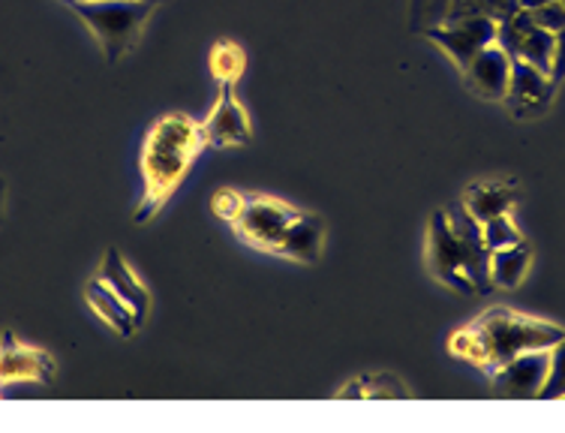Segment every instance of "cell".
Instances as JSON below:
<instances>
[{"instance_id":"obj_5","label":"cell","mask_w":565,"mask_h":433,"mask_svg":"<svg viewBox=\"0 0 565 433\" xmlns=\"http://www.w3.org/2000/svg\"><path fill=\"white\" fill-rule=\"evenodd\" d=\"M518 10H521V0H413L409 28L424 36L434 28L463 22L472 15H490V19L502 22Z\"/></svg>"},{"instance_id":"obj_6","label":"cell","mask_w":565,"mask_h":433,"mask_svg":"<svg viewBox=\"0 0 565 433\" xmlns=\"http://www.w3.org/2000/svg\"><path fill=\"white\" fill-rule=\"evenodd\" d=\"M427 271L439 283H446L448 289H455L460 295H476L467 277V265H463V250H460V241H457V235L448 226L446 211H436L430 216V229H427Z\"/></svg>"},{"instance_id":"obj_1","label":"cell","mask_w":565,"mask_h":433,"mask_svg":"<svg viewBox=\"0 0 565 433\" xmlns=\"http://www.w3.org/2000/svg\"><path fill=\"white\" fill-rule=\"evenodd\" d=\"M207 148L202 124L184 112H169L151 124L141 145V202L136 208V223H148L160 208L178 193L193 169L196 157Z\"/></svg>"},{"instance_id":"obj_7","label":"cell","mask_w":565,"mask_h":433,"mask_svg":"<svg viewBox=\"0 0 565 433\" xmlns=\"http://www.w3.org/2000/svg\"><path fill=\"white\" fill-rule=\"evenodd\" d=\"M448 226L460 241V250H463V265H467V277L472 283L476 295H490L493 293V281H490V250L484 244V232H481V223L476 216L469 214L467 205L457 199L446 208Z\"/></svg>"},{"instance_id":"obj_25","label":"cell","mask_w":565,"mask_h":433,"mask_svg":"<svg viewBox=\"0 0 565 433\" xmlns=\"http://www.w3.org/2000/svg\"><path fill=\"white\" fill-rule=\"evenodd\" d=\"M542 3H551V0H521V7H526V10H535V7H542Z\"/></svg>"},{"instance_id":"obj_19","label":"cell","mask_w":565,"mask_h":433,"mask_svg":"<svg viewBox=\"0 0 565 433\" xmlns=\"http://www.w3.org/2000/svg\"><path fill=\"white\" fill-rule=\"evenodd\" d=\"M247 70V54L238 43L232 40H220L214 49H211V73L217 78L220 85H235Z\"/></svg>"},{"instance_id":"obj_8","label":"cell","mask_w":565,"mask_h":433,"mask_svg":"<svg viewBox=\"0 0 565 433\" xmlns=\"http://www.w3.org/2000/svg\"><path fill=\"white\" fill-rule=\"evenodd\" d=\"M556 85L551 82L547 73H542L539 66L526 64L523 57H511V78L509 94H505V106L518 120L542 118L544 112L554 103Z\"/></svg>"},{"instance_id":"obj_2","label":"cell","mask_w":565,"mask_h":433,"mask_svg":"<svg viewBox=\"0 0 565 433\" xmlns=\"http://www.w3.org/2000/svg\"><path fill=\"white\" fill-rule=\"evenodd\" d=\"M563 337V325L514 314L511 307H490L481 316H476L472 323L457 328L448 340V352L476 365L490 377L493 370L509 365L511 358H518L521 352L551 349Z\"/></svg>"},{"instance_id":"obj_23","label":"cell","mask_w":565,"mask_h":433,"mask_svg":"<svg viewBox=\"0 0 565 433\" xmlns=\"http://www.w3.org/2000/svg\"><path fill=\"white\" fill-rule=\"evenodd\" d=\"M241 199H244V193H238V190H220L217 199H214V211H217L223 220H228V223H232V216L238 214Z\"/></svg>"},{"instance_id":"obj_26","label":"cell","mask_w":565,"mask_h":433,"mask_svg":"<svg viewBox=\"0 0 565 433\" xmlns=\"http://www.w3.org/2000/svg\"><path fill=\"white\" fill-rule=\"evenodd\" d=\"M563 3H565V0H563Z\"/></svg>"},{"instance_id":"obj_20","label":"cell","mask_w":565,"mask_h":433,"mask_svg":"<svg viewBox=\"0 0 565 433\" xmlns=\"http://www.w3.org/2000/svg\"><path fill=\"white\" fill-rule=\"evenodd\" d=\"M547 352H551V370H547V379H544L539 398L542 401H559V398H565V337L556 340Z\"/></svg>"},{"instance_id":"obj_24","label":"cell","mask_w":565,"mask_h":433,"mask_svg":"<svg viewBox=\"0 0 565 433\" xmlns=\"http://www.w3.org/2000/svg\"><path fill=\"white\" fill-rule=\"evenodd\" d=\"M565 78V28L556 33V45H554V70H551V82L559 85Z\"/></svg>"},{"instance_id":"obj_21","label":"cell","mask_w":565,"mask_h":433,"mask_svg":"<svg viewBox=\"0 0 565 433\" xmlns=\"http://www.w3.org/2000/svg\"><path fill=\"white\" fill-rule=\"evenodd\" d=\"M481 232H484V244H488L490 253L523 241L521 229L514 226L511 214H500V216H493V220H488V223H481Z\"/></svg>"},{"instance_id":"obj_3","label":"cell","mask_w":565,"mask_h":433,"mask_svg":"<svg viewBox=\"0 0 565 433\" xmlns=\"http://www.w3.org/2000/svg\"><path fill=\"white\" fill-rule=\"evenodd\" d=\"M64 3L97 33L109 64H118L120 57H127L136 49L141 28L157 10V0H64Z\"/></svg>"},{"instance_id":"obj_13","label":"cell","mask_w":565,"mask_h":433,"mask_svg":"<svg viewBox=\"0 0 565 433\" xmlns=\"http://www.w3.org/2000/svg\"><path fill=\"white\" fill-rule=\"evenodd\" d=\"M463 73V85L469 94H476L479 99L488 103H502L509 94V78H511V57L502 45H488L484 52H479L469 66L460 70Z\"/></svg>"},{"instance_id":"obj_10","label":"cell","mask_w":565,"mask_h":433,"mask_svg":"<svg viewBox=\"0 0 565 433\" xmlns=\"http://www.w3.org/2000/svg\"><path fill=\"white\" fill-rule=\"evenodd\" d=\"M547 370H551V352L547 349H530V352L511 358L509 365H502L500 370H493L490 386H493V394L511 398V401L539 398L544 379H547Z\"/></svg>"},{"instance_id":"obj_14","label":"cell","mask_w":565,"mask_h":433,"mask_svg":"<svg viewBox=\"0 0 565 433\" xmlns=\"http://www.w3.org/2000/svg\"><path fill=\"white\" fill-rule=\"evenodd\" d=\"M99 277L109 283L111 289L130 304L132 316H136V325H145L148 314H151V293L145 289V283L132 274V268L127 265V260L120 256L118 250H106V260H103V268H99Z\"/></svg>"},{"instance_id":"obj_16","label":"cell","mask_w":565,"mask_h":433,"mask_svg":"<svg viewBox=\"0 0 565 433\" xmlns=\"http://www.w3.org/2000/svg\"><path fill=\"white\" fill-rule=\"evenodd\" d=\"M322 250H326V220L319 214H298L286 239H282L277 256L282 260L301 262V265H316L322 260Z\"/></svg>"},{"instance_id":"obj_4","label":"cell","mask_w":565,"mask_h":433,"mask_svg":"<svg viewBox=\"0 0 565 433\" xmlns=\"http://www.w3.org/2000/svg\"><path fill=\"white\" fill-rule=\"evenodd\" d=\"M298 208H292L282 199H271V196H247L241 199L238 214L232 216V229L244 244L271 253L277 256L286 232L298 220Z\"/></svg>"},{"instance_id":"obj_15","label":"cell","mask_w":565,"mask_h":433,"mask_svg":"<svg viewBox=\"0 0 565 433\" xmlns=\"http://www.w3.org/2000/svg\"><path fill=\"white\" fill-rule=\"evenodd\" d=\"M460 202L479 223H488L493 216L511 214V208L521 202V187L518 181H476L463 190Z\"/></svg>"},{"instance_id":"obj_12","label":"cell","mask_w":565,"mask_h":433,"mask_svg":"<svg viewBox=\"0 0 565 433\" xmlns=\"http://www.w3.org/2000/svg\"><path fill=\"white\" fill-rule=\"evenodd\" d=\"M55 379V358L43 349L28 347L19 337L3 331L0 337V386L15 382H52Z\"/></svg>"},{"instance_id":"obj_17","label":"cell","mask_w":565,"mask_h":433,"mask_svg":"<svg viewBox=\"0 0 565 433\" xmlns=\"http://www.w3.org/2000/svg\"><path fill=\"white\" fill-rule=\"evenodd\" d=\"M85 302L90 304V310L109 325L115 335L130 337L132 331H139L130 304L124 302L103 277H94V281L85 283Z\"/></svg>"},{"instance_id":"obj_9","label":"cell","mask_w":565,"mask_h":433,"mask_svg":"<svg viewBox=\"0 0 565 433\" xmlns=\"http://www.w3.org/2000/svg\"><path fill=\"white\" fill-rule=\"evenodd\" d=\"M424 36L430 43L439 45L463 70L476 54L497 43V19H490V15H472V19H463V22L434 28V31H427Z\"/></svg>"},{"instance_id":"obj_18","label":"cell","mask_w":565,"mask_h":433,"mask_svg":"<svg viewBox=\"0 0 565 433\" xmlns=\"http://www.w3.org/2000/svg\"><path fill=\"white\" fill-rule=\"evenodd\" d=\"M533 262V247L526 241H518L511 247H500L490 253V281L493 289H518Z\"/></svg>"},{"instance_id":"obj_11","label":"cell","mask_w":565,"mask_h":433,"mask_svg":"<svg viewBox=\"0 0 565 433\" xmlns=\"http://www.w3.org/2000/svg\"><path fill=\"white\" fill-rule=\"evenodd\" d=\"M207 148H232V145H250L253 127L247 108L235 97V85H220L217 106L211 108L207 120H202Z\"/></svg>"},{"instance_id":"obj_22","label":"cell","mask_w":565,"mask_h":433,"mask_svg":"<svg viewBox=\"0 0 565 433\" xmlns=\"http://www.w3.org/2000/svg\"><path fill=\"white\" fill-rule=\"evenodd\" d=\"M533 12V22L539 28L551 33H559L565 28V3L563 0H551V3H542V7H535Z\"/></svg>"}]
</instances>
